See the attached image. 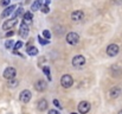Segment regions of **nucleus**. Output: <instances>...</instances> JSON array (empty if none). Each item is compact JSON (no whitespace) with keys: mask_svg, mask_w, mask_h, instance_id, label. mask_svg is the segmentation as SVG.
I'll return each instance as SVG.
<instances>
[{"mask_svg":"<svg viewBox=\"0 0 122 114\" xmlns=\"http://www.w3.org/2000/svg\"><path fill=\"white\" fill-rule=\"evenodd\" d=\"M61 84L63 86V88H70V87H72V84H74L72 76L69 75V74L63 75L62 76V80H61Z\"/></svg>","mask_w":122,"mask_h":114,"instance_id":"1","label":"nucleus"},{"mask_svg":"<svg viewBox=\"0 0 122 114\" xmlns=\"http://www.w3.org/2000/svg\"><path fill=\"white\" fill-rule=\"evenodd\" d=\"M85 64V57L83 55H77L72 58V65L76 68H81L82 65Z\"/></svg>","mask_w":122,"mask_h":114,"instance_id":"2","label":"nucleus"},{"mask_svg":"<svg viewBox=\"0 0 122 114\" xmlns=\"http://www.w3.org/2000/svg\"><path fill=\"white\" fill-rule=\"evenodd\" d=\"M119 51H120V48H119L117 44H110V45H108V48H107V55L110 56V57L116 56V55L119 54Z\"/></svg>","mask_w":122,"mask_h":114,"instance_id":"3","label":"nucleus"},{"mask_svg":"<svg viewBox=\"0 0 122 114\" xmlns=\"http://www.w3.org/2000/svg\"><path fill=\"white\" fill-rule=\"evenodd\" d=\"M15 75H17V71H15V69H14V68H12V67L6 68V69H5V71H4V77H5L6 80H8V81H11V80L15 78Z\"/></svg>","mask_w":122,"mask_h":114,"instance_id":"4","label":"nucleus"},{"mask_svg":"<svg viewBox=\"0 0 122 114\" xmlns=\"http://www.w3.org/2000/svg\"><path fill=\"white\" fill-rule=\"evenodd\" d=\"M66 42L71 45H75L80 42V36L76 33V32H69L66 35Z\"/></svg>","mask_w":122,"mask_h":114,"instance_id":"5","label":"nucleus"},{"mask_svg":"<svg viewBox=\"0 0 122 114\" xmlns=\"http://www.w3.org/2000/svg\"><path fill=\"white\" fill-rule=\"evenodd\" d=\"M31 98H32V94H31V92H30L29 89H25V90H23V92L20 93L19 100H20L21 102H24V103H27V102H30Z\"/></svg>","mask_w":122,"mask_h":114,"instance_id":"6","label":"nucleus"},{"mask_svg":"<svg viewBox=\"0 0 122 114\" xmlns=\"http://www.w3.org/2000/svg\"><path fill=\"white\" fill-rule=\"evenodd\" d=\"M90 103L88 102V101H81L80 103H78V112L81 114H86L89 111H90Z\"/></svg>","mask_w":122,"mask_h":114,"instance_id":"7","label":"nucleus"},{"mask_svg":"<svg viewBox=\"0 0 122 114\" xmlns=\"http://www.w3.org/2000/svg\"><path fill=\"white\" fill-rule=\"evenodd\" d=\"M29 31H30L29 25H27L25 22H23V23H21V25H20V29H19V35H20V37H23V38L27 37Z\"/></svg>","mask_w":122,"mask_h":114,"instance_id":"8","label":"nucleus"},{"mask_svg":"<svg viewBox=\"0 0 122 114\" xmlns=\"http://www.w3.org/2000/svg\"><path fill=\"white\" fill-rule=\"evenodd\" d=\"M71 19L74 20V22H81L84 19V13L82 12V11H75V12H72V14H71Z\"/></svg>","mask_w":122,"mask_h":114,"instance_id":"9","label":"nucleus"},{"mask_svg":"<svg viewBox=\"0 0 122 114\" xmlns=\"http://www.w3.org/2000/svg\"><path fill=\"white\" fill-rule=\"evenodd\" d=\"M17 24V19H8V20H6L4 24H2V30H10V29H12L14 25Z\"/></svg>","mask_w":122,"mask_h":114,"instance_id":"10","label":"nucleus"},{"mask_svg":"<svg viewBox=\"0 0 122 114\" xmlns=\"http://www.w3.org/2000/svg\"><path fill=\"white\" fill-rule=\"evenodd\" d=\"M35 88H36V90H38V92H44V90L47 88V84H46L45 81L38 80V81L36 82V84H35Z\"/></svg>","mask_w":122,"mask_h":114,"instance_id":"11","label":"nucleus"},{"mask_svg":"<svg viewBox=\"0 0 122 114\" xmlns=\"http://www.w3.org/2000/svg\"><path fill=\"white\" fill-rule=\"evenodd\" d=\"M120 95H121V88H119V87H114L109 92V96L112 99H117Z\"/></svg>","mask_w":122,"mask_h":114,"instance_id":"12","label":"nucleus"},{"mask_svg":"<svg viewBox=\"0 0 122 114\" xmlns=\"http://www.w3.org/2000/svg\"><path fill=\"white\" fill-rule=\"evenodd\" d=\"M15 8H17V6H15V5H12V6L6 7V10H4V12H2L1 17H2V18H7L8 16H11V14L14 12V10H15Z\"/></svg>","mask_w":122,"mask_h":114,"instance_id":"13","label":"nucleus"},{"mask_svg":"<svg viewBox=\"0 0 122 114\" xmlns=\"http://www.w3.org/2000/svg\"><path fill=\"white\" fill-rule=\"evenodd\" d=\"M37 108L41 111V112H44V111H46L47 109V101L45 100V99H41L38 101V106H37Z\"/></svg>","mask_w":122,"mask_h":114,"instance_id":"14","label":"nucleus"},{"mask_svg":"<svg viewBox=\"0 0 122 114\" xmlns=\"http://www.w3.org/2000/svg\"><path fill=\"white\" fill-rule=\"evenodd\" d=\"M26 52L30 56H36V55H38V49L36 46H29L27 50H26Z\"/></svg>","mask_w":122,"mask_h":114,"instance_id":"15","label":"nucleus"},{"mask_svg":"<svg viewBox=\"0 0 122 114\" xmlns=\"http://www.w3.org/2000/svg\"><path fill=\"white\" fill-rule=\"evenodd\" d=\"M41 0H36L33 4H32V6H31V8H32V11H37V10H41Z\"/></svg>","mask_w":122,"mask_h":114,"instance_id":"16","label":"nucleus"},{"mask_svg":"<svg viewBox=\"0 0 122 114\" xmlns=\"http://www.w3.org/2000/svg\"><path fill=\"white\" fill-rule=\"evenodd\" d=\"M43 71H44V74L46 75L47 80H50V81H51V73H50V67H43Z\"/></svg>","mask_w":122,"mask_h":114,"instance_id":"17","label":"nucleus"},{"mask_svg":"<svg viewBox=\"0 0 122 114\" xmlns=\"http://www.w3.org/2000/svg\"><path fill=\"white\" fill-rule=\"evenodd\" d=\"M32 17H33V16H32V13H31L30 11L26 12V13L24 14V22H25V23H26V22H31V20H32Z\"/></svg>","mask_w":122,"mask_h":114,"instance_id":"18","label":"nucleus"},{"mask_svg":"<svg viewBox=\"0 0 122 114\" xmlns=\"http://www.w3.org/2000/svg\"><path fill=\"white\" fill-rule=\"evenodd\" d=\"M21 13H23V7L20 6V7H18V10H17V11H15V13L13 14V19H17V17H19Z\"/></svg>","mask_w":122,"mask_h":114,"instance_id":"19","label":"nucleus"},{"mask_svg":"<svg viewBox=\"0 0 122 114\" xmlns=\"http://www.w3.org/2000/svg\"><path fill=\"white\" fill-rule=\"evenodd\" d=\"M38 42L41 43V45H46V44H49V43H50V40H49V39H45V38L41 37V36L38 37Z\"/></svg>","mask_w":122,"mask_h":114,"instance_id":"20","label":"nucleus"},{"mask_svg":"<svg viewBox=\"0 0 122 114\" xmlns=\"http://www.w3.org/2000/svg\"><path fill=\"white\" fill-rule=\"evenodd\" d=\"M14 43H13V40H7L6 43H5V46H6V49H12V48H14Z\"/></svg>","mask_w":122,"mask_h":114,"instance_id":"21","label":"nucleus"},{"mask_svg":"<svg viewBox=\"0 0 122 114\" xmlns=\"http://www.w3.org/2000/svg\"><path fill=\"white\" fill-rule=\"evenodd\" d=\"M43 36L46 38V39L50 40V38H51V32H50L49 30H44V31H43Z\"/></svg>","mask_w":122,"mask_h":114,"instance_id":"22","label":"nucleus"},{"mask_svg":"<svg viewBox=\"0 0 122 114\" xmlns=\"http://www.w3.org/2000/svg\"><path fill=\"white\" fill-rule=\"evenodd\" d=\"M17 84H18V81H17L15 78H13V80H11V81L8 82V86H10V87H13V88L17 87Z\"/></svg>","mask_w":122,"mask_h":114,"instance_id":"23","label":"nucleus"},{"mask_svg":"<svg viewBox=\"0 0 122 114\" xmlns=\"http://www.w3.org/2000/svg\"><path fill=\"white\" fill-rule=\"evenodd\" d=\"M41 10V12H43V13H49V12H50V8H49V6H47V5H43Z\"/></svg>","mask_w":122,"mask_h":114,"instance_id":"24","label":"nucleus"},{"mask_svg":"<svg viewBox=\"0 0 122 114\" xmlns=\"http://www.w3.org/2000/svg\"><path fill=\"white\" fill-rule=\"evenodd\" d=\"M23 45H24V43H23L21 40H18V42L15 43V45H14V49H15V50H18V49H20Z\"/></svg>","mask_w":122,"mask_h":114,"instance_id":"25","label":"nucleus"},{"mask_svg":"<svg viewBox=\"0 0 122 114\" xmlns=\"http://www.w3.org/2000/svg\"><path fill=\"white\" fill-rule=\"evenodd\" d=\"M53 105H55L57 108H59V109L62 108V106H61V103H59V101H58L57 99H55V100H53Z\"/></svg>","mask_w":122,"mask_h":114,"instance_id":"26","label":"nucleus"},{"mask_svg":"<svg viewBox=\"0 0 122 114\" xmlns=\"http://www.w3.org/2000/svg\"><path fill=\"white\" fill-rule=\"evenodd\" d=\"M0 4H1V6H7L10 4V0H1Z\"/></svg>","mask_w":122,"mask_h":114,"instance_id":"27","label":"nucleus"},{"mask_svg":"<svg viewBox=\"0 0 122 114\" xmlns=\"http://www.w3.org/2000/svg\"><path fill=\"white\" fill-rule=\"evenodd\" d=\"M49 114H61V113H59L57 109H50V111H49Z\"/></svg>","mask_w":122,"mask_h":114,"instance_id":"28","label":"nucleus"},{"mask_svg":"<svg viewBox=\"0 0 122 114\" xmlns=\"http://www.w3.org/2000/svg\"><path fill=\"white\" fill-rule=\"evenodd\" d=\"M41 5H49L51 2V0H41Z\"/></svg>","mask_w":122,"mask_h":114,"instance_id":"29","label":"nucleus"},{"mask_svg":"<svg viewBox=\"0 0 122 114\" xmlns=\"http://www.w3.org/2000/svg\"><path fill=\"white\" fill-rule=\"evenodd\" d=\"M13 33H14L13 31H8V32L6 33V37H11V36H13Z\"/></svg>","mask_w":122,"mask_h":114,"instance_id":"30","label":"nucleus"},{"mask_svg":"<svg viewBox=\"0 0 122 114\" xmlns=\"http://www.w3.org/2000/svg\"><path fill=\"white\" fill-rule=\"evenodd\" d=\"M119 114H122V109H121V111H120V112H119Z\"/></svg>","mask_w":122,"mask_h":114,"instance_id":"31","label":"nucleus"},{"mask_svg":"<svg viewBox=\"0 0 122 114\" xmlns=\"http://www.w3.org/2000/svg\"><path fill=\"white\" fill-rule=\"evenodd\" d=\"M71 114H77V113H75V112H74V113H71Z\"/></svg>","mask_w":122,"mask_h":114,"instance_id":"32","label":"nucleus"}]
</instances>
